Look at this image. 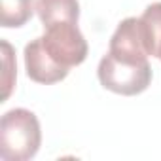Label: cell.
<instances>
[{
    "label": "cell",
    "instance_id": "cell-6",
    "mask_svg": "<svg viewBox=\"0 0 161 161\" xmlns=\"http://www.w3.org/2000/svg\"><path fill=\"white\" fill-rule=\"evenodd\" d=\"M36 12L44 27L61 21H74L80 19V2L78 0H38Z\"/></svg>",
    "mask_w": 161,
    "mask_h": 161
},
{
    "label": "cell",
    "instance_id": "cell-9",
    "mask_svg": "<svg viewBox=\"0 0 161 161\" xmlns=\"http://www.w3.org/2000/svg\"><path fill=\"white\" fill-rule=\"evenodd\" d=\"M2 49H4V64H6V76H4V86H6V89H4V99H8L10 97V93H12V87H14V66H12V61H14V49H12V46L6 42V40H2Z\"/></svg>",
    "mask_w": 161,
    "mask_h": 161
},
{
    "label": "cell",
    "instance_id": "cell-3",
    "mask_svg": "<svg viewBox=\"0 0 161 161\" xmlns=\"http://www.w3.org/2000/svg\"><path fill=\"white\" fill-rule=\"evenodd\" d=\"M46 32L40 36L46 53L61 66L72 68L82 64L87 57V40L74 21H61L44 27Z\"/></svg>",
    "mask_w": 161,
    "mask_h": 161
},
{
    "label": "cell",
    "instance_id": "cell-4",
    "mask_svg": "<svg viewBox=\"0 0 161 161\" xmlns=\"http://www.w3.org/2000/svg\"><path fill=\"white\" fill-rule=\"evenodd\" d=\"M108 53H112L114 57H118L121 61H129V63L148 61L140 17H127L118 25L116 32L110 38Z\"/></svg>",
    "mask_w": 161,
    "mask_h": 161
},
{
    "label": "cell",
    "instance_id": "cell-5",
    "mask_svg": "<svg viewBox=\"0 0 161 161\" xmlns=\"http://www.w3.org/2000/svg\"><path fill=\"white\" fill-rule=\"evenodd\" d=\"M25 68L27 76L36 84H57L68 76V68L57 64L44 49L42 40L34 38L25 46Z\"/></svg>",
    "mask_w": 161,
    "mask_h": 161
},
{
    "label": "cell",
    "instance_id": "cell-7",
    "mask_svg": "<svg viewBox=\"0 0 161 161\" xmlns=\"http://www.w3.org/2000/svg\"><path fill=\"white\" fill-rule=\"evenodd\" d=\"M142 32H144V44L146 51L152 57H157L161 61V2H153L146 6L142 17Z\"/></svg>",
    "mask_w": 161,
    "mask_h": 161
},
{
    "label": "cell",
    "instance_id": "cell-8",
    "mask_svg": "<svg viewBox=\"0 0 161 161\" xmlns=\"http://www.w3.org/2000/svg\"><path fill=\"white\" fill-rule=\"evenodd\" d=\"M34 12V0H0V25L6 29L23 27Z\"/></svg>",
    "mask_w": 161,
    "mask_h": 161
},
{
    "label": "cell",
    "instance_id": "cell-2",
    "mask_svg": "<svg viewBox=\"0 0 161 161\" xmlns=\"http://www.w3.org/2000/svg\"><path fill=\"white\" fill-rule=\"evenodd\" d=\"M99 82L104 89L118 95H138L148 89L152 82V66L148 61L144 63H129L106 53L97 68Z\"/></svg>",
    "mask_w": 161,
    "mask_h": 161
},
{
    "label": "cell",
    "instance_id": "cell-1",
    "mask_svg": "<svg viewBox=\"0 0 161 161\" xmlns=\"http://www.w3.org/2000/svg\"><path fill=\"white\" fill-rule=\"evenodd\" d=\"M42 142L38 118L27 108L8 110L0 121V157L4 161L32 159Z\"/></svg>",
    "mask_w": 161,
    "mask_h": 161
}]
</instances>
